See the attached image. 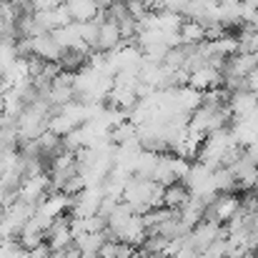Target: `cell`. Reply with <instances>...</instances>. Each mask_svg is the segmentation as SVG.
Segmentation results:
<instances>
[{
	"instance_id": "3",
	"label": "cell",
	"mask_w": 258,
	"mask_h": 258,
	"mask_svg": "<svg viewBox=\"0 0 258 258\" xmlns=\"http://www.w3.org/2000/svg\"><path fill=\"white\" fill-rule=\"evenodd\" d=\"M188 88L198 90V93H206V90H213V88L223 86V71L213 68V66H198L188 73Z\"/></svg>"
},
{
	"instance_id": "16",
	"label": "cell",
	"mask_w": 258,
	"mask_h": 258,
	"mask_svg": "<svg viewBox=\"0 0 258 258\" xmlns=\"http://www.w3.org/2000/svg\"><path fill=\"white\" fill-rule=\"evenodd\" d=\"M253 253H256V258H258V246H256V251H253Z\"/></svg>"
},
{
	"instance_id": "15",
	"label": "cell",
	"mask_w": 258,
	"mask_h": 258,
	"mask_svg": "<svg viewBox=\"0 0 258 258\" xmlns=\"http://www.w3.org/2000/svg\"><path fill=\"white\" fill-rule=\"evenodd\" d=\"M3 213H5V206H3V203H0V218H3Z\"/></svg>"
},
{
	"instance_id": "2",
	"label": "cell",
	"mask_w": 258,
	"mask_h": 258,
	"mask_svg": "<svg viewBox=\"0 0 258 258\" xmlns=\"http://www.w3.org/2000/svg\"><path fill=\"white\" fill-rule=\"evenodd\" d=\"M218 238H226V228L216 221H208L203 218L198 226L190 228V233L185 236V243L193 248V251H206L211 243H216Z\"/></svg>"
},
{
	"instance_id": "1",
	"label": "cell",
	"mask_w": 258,
	"mask_h": 258,
	"mask_svg": "<svg viewBox=\"0 0 258 258\" xmlns=\"http://www.w3.org/2000/svg\"><path fill=\"white\" fill-rule=\"evenodd\" d=\"M241 208V198L236 193H216L208 203H206V218L216 221L221 226H226Z\"/></svg>"
},
{
	"instance_id": "7",
	"label": "cell",
	"mask_w": 258,
	"mask_h": 258,
	"mask_svg": "<svg viewBox=\"0 0 258 258\" xmlns=\"http://www.w3.org/2000/svg\"><path fill=\"white\" fill-rule=\"evenodd\" d=\"M178 35H180L183 48L201 45V43L206 40V25H203V23H198V20H183V25H180Z\"/></svg>"
},
{
	"instance_id": "14",
	"label": "cell",
	"mask_w": 258,
	"mask_h": 258,
	"mask_svg": "<svg viewBox=\"0 0 258 258\" xmlns=\"http://www.w3.org/2000/svg\"><path fill=\"white\" fill-rule=\"evenodd\" d=\"M228 258H256L253 251H238V253H231Z\"/></svg>"
},
{
	"instance_id": "11",
	"label": "cell",
	"mask_w": 258,
	"mask_h": 258,
	"mask_svg": "<svg viewBox=\"0 0 258 258\" xmlns=\"http://www.w3.org/2000/svg\"><path fill=\"white\" fill-rule=\"evenodd\" d=\"M213 188H216V193H233L238 185H236V178L228 168H216L213 171Z\"/></svg>"
},
{
	"instance_id": "8",
	"label": "cell",
	"mask_w": 258,
	"mask_h": 258,
	"mask_svg": "<svg viewBox=\"0 0 258 258\" xmlns=\"http://www.w3.org/2000/svg\"><path fill=\"white\" fill-rule=\"evenodd\" d=\"M188 198H190V193H188V188L183 185V183H173L168 188H163V208H168V211H180L185 203H188Z\"/></svg>"
},
{
	"instance_id": "10",
	"label": "cell",
	"mask_w": 258,
	"mask_h": 258,
	"mask_svg": "<svg viewBox=\"0 0 258 258\" xmlns=\"http://www.w3.org/2000/svg\"><path fill=\"white\" fill-rule=\"evenodd\" d=\"M211 45H213V55H218V58H223V60H228V58H233L236 53H241V43H238V38L236 35H223V38H218V40H211Z\"/></svg>"
},
{
	"instance_id": "6",
	"label": "cell",
	"mask_w": 258,
	"mask_h": 258,
	"mask_svg": "<svg viewBox=\"0 0 258 258\" xmlns=\"http://www.w3.org/2000/svg\"><path fill=\"white\" fill-rule=\"evenodd\" d=\"M63 5L68 8L73 23H90L100 15V3L98 0H63Z\"/></svg>"
},
{
	"instance_id": "4",
	"label": "cell",
	"mask_w": 258,
	"mask_h": 258,
	"mask_svg": "<svg viewBox=\"0 0 258 258\" xmlns=\"http://www.w3.org/2000/svg\"><path fill=\"white\" fill-rule=\"evenodd\" d=\"M123 43H125V40H123V35H120V28H118L110 18H105V13H103V20H100V25H98L95 50H98V53H110V50L120 48Z\"/></svg>"
},
{
	"instance_id": "5",
	"label": "cell",
	"mask_w": 258,
	"mask_h": 258,
	"mask_svg": "<svg viewBox=\"0 0 258 258\" xmlns=\"http://www.w3.org/2000/svg\"><path fill=\"white\" fill-rule=\"evenodd\" d=\"M226 108H228V113H231V120L246 118V115L256 113V95L248 93V90H236V93H231Z\"/></svg>"
},
{
	"instance_id": "13",
	"label": "cell",
	"mask_w": 258,
	"mask_h": 258,
	"mask_svg": "<svg viewBox=\"0 0 258 258\" xmlns=\"http://www.w3.org/2000/svg\"><path fill=\"white\" fill-rule=\"evenodd\" d=\"M8 5H13V8H28L30 5V0H5Z\"/></svg>"
},
{
	"instance_id": "9",
	"label": "cell",
	"mask_w": 258,
	"mask_h": 258,
	"mask_svg": "<svg viewBox=\"0 0 258 258\" xmlns=\"http://www.w3.org/2000/svg\"><path fill=\"white\" fill-rule=\"evenodd\" d=\"M218 23L223 28L241 25V0H221L218 3Z\"/></svg>"
},
{
	"instance_id": "12",
	"label": "cell",
	"mask_w": 258,
	"mask_h": 258,
	"mask_svg": "<svg viewBox=\"0 0 258 258\" xmlns=\"http://www.w3.org/2000/svg\"><path fill=\"white\" fill-rule=\"evenodd\" d=\"M243 90H248V93H258V68L256 71H251L246 78H243Z\"/></svg>"
}]
</instances>
